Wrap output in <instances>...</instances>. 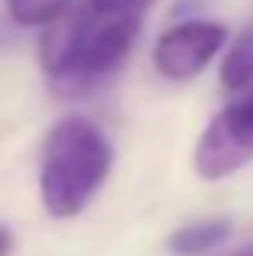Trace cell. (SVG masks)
<instances>
[{"mask_svg": "<svg viewBox=\"0 0 253 256\" xmlns=\"http://www.w3.org/2000/svg\"><path fill=\"white\" fill-rule=\"evenodd\" d=\"M114 166L108 133L88 117H65L49 130L39 166V194L49 218L68 220L88 208Z\"/></svg>", "mask_w": 253, "mask_h": 256, "instance_id": "obj_1", "label": "cell"}, {"mask_svg": "<svg viewBox=\"0 0 253 256\" xmlns=\"http://www.w3.org/2000/svg\"><path fill=\"white\" fill-rule=\"evenodd\" d=\"M140 13H124V16H108L94 13L88 4L82 6V26H78L75 46L68 52V62L49 84L62 98H78L88 94L94 84L110 78L126 62L133 42L140 36Z\"/></svg>", "mask_w": 253, "mask_h": 256, "instance_id": "obj_2", "label": "cell"}, {"mask_svg": "<svg viewBox=\"0 0 253 256\" xmlns=\"http://www.w3.org/2000/svg\"><path fill=\"white\" fill-rule=\"evenodd\" d=\"M253 159V84L204 126L195 146V172L204 182H221Z\"/></svg>", "mask_w": 253, "mask_h": 256, "instance_id": "obj_3", "label": "cell"}, {"mask_svg": "<svg viewBox=\"0 0 253 256\" xmlns=\"http://www.w3.org/2000/svg\"><path fill=\"white\" fill-rule=\"evenodd\" d=\"M228 30L214 20H185L176 23L156 39L152 46V65L166 82H188L202 75L211 58L224 49Z\"/></svg>", "mask_w": 253, "mask_h": 256, "instance_id": "obj_4", "label": "cell"}, {"mask_svg": "<svg viewBox=\"0 0 253 256\" xmlns=\"http://www.w3.org/2000/svg\"><path fill=\"white\" fill-rule=\"evenodd\" d=\"M230 237V218H204L195 224L178 227L169 237V250L176 256H202L214 246H221Z\"/></svg>", "mask_w": 253, "mask_h": 256, "instance_id": "obj_5", "label": "cell"}, {"mask_svg": "<svg viewBox=\"0 0 253 256\" xmlns=\"http://www.w3.org/2000/svg\"><path fill=\"white\" fill-rule=\"evenodd\" d=\"M221 84L234 94L253 84V26H247L230 42L228 56L221 62Z\"/></svg>", "mask_w": 253, "mask_h": 256, "instance_id": "obj_6", "label": "cell"}, {"mask_svg": "<svg viewBox=\"0 0 253 256\" xmlns=\"http://www.w3.org/2000/svg\"><path fill=\"white\" fill-rule=\"evenodd\" d=\"M16 26H49L75 6V0H4Z\"/></svg>", "mask_w": 253, "mask_h": 256, "instance_id": "obj_7", "label": "cell"}, {"mask_svg": "<svg viewBox=\"0 0 253 256\" xmlns=\"http://www.w3.org/2000/svg\"><path fill=\"white\" fill-rule=\"evenodd\" d=\"M152 0H88L94 13H108V16H124V13H140L146 10Z\"/></svg>", "mask_w": 253, "mask_h": 256, "instance_id": "obj_8", "label": "cell"}, {"mask_svg": "<svg viewBox=\"0 0 253 256\" xmlns=\"http://www.w3.org/2000/svg\"><path fill=\"white\" fill-rule=\"evenodd\" d=\"M10 250H13V234L10 227L0 224V256H10Z\"/></svg>", "mask_w": 253, "mask_h": 256, "instance_id": "obj_9", "label": "cell"}, {"mask_svg": "<svg viewBox=\"0 0 253 256\" xmlns=\"http://www.w3.org/2000/svg\"><path fill=\"white\" fill-rule=\"evenodd\" d=\"M224 256H253V246H240V250H230V253H224Z\"/></svg>", "mask_w": 253, "mask_h": 256, "instance_id": "obj_10", "label": "cell"}]
</instances>
